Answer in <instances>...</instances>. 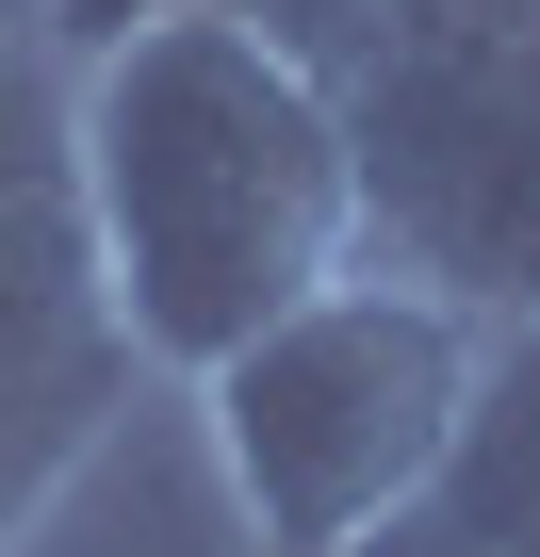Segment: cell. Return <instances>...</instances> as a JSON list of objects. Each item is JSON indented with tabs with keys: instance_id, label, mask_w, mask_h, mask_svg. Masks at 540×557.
<instances>
[{
	"instance_id": "cell-1",
	"label": "cell",
	"mask_w": 540,
	"mask_h": 557,
	"mask_svg": "<svg viewBox=\"0 0 540 557\" xmlns=\"http://www.w3.org/2000/svg\"><path fill=\"white\" fill-rule=\"evenodd\" d=\"M66 197L148 377H213L361 262L344 66L262 17H148L66 66Z\"/></svg>"
},
{
	"instance_id": "cell-5",
	"label": "cell",
	"mask_w": 540,
	"mask_h": 557,
	"mask_svg": "<svg viewBox=\"0 0 540 557\" xmlns=\"http://www.w3.org/2000/svg\"><path fill=\"white\" fill-rule=\"evenodd\" d=\"M262 34H296L312 66H361L377 34H459V17H540V0H246Z\"/></svg>"
},
{
	"instance_id": "cell-4",
	"label": "cell",
	"mask_w": 540,
	"mask_h": 557,
	"mask_svg": "<svg viewBox=\"0 0 540 557\" xmlns=\"http://www.w3.org/2000/svg\"><path fill=\"white\" fill-rule=\"evenodd\" d=\"M131 329L99 296V246H83V197L34 181L0 197V557H34V524L115 459L131 426Z\"/></svg>"
},
{
	"instance_id": "cell-2",
	"label": "cell",
	"mask_w": 540,
	"mask_h": 557,
	"mask_svg": "<svg viewBox=\"0 0 540 557\" xmlns=\"http://www.w3.org/2000/svg\"><path fill=\"white\" fill-rule=\"evenodd\" d=\"M475 377H491V329L459 296L393 262H344L328 296H296L262 345H229L197 377V443H213V492L262 557H361L393 541L459 426H475Z\"/></svg>"
},
{
	"instance_id": "cell-6",
	"label": "cell",
	"mask_w": 540,
	"mask_h": 557,
	"mask_svg": "<svg viewBox=\"0 0 540 557\" xmlns=\"http://www.w3.org/2000/svg\"><path fill=\"white\" fill-rule=\"evenodd\" d=\"M34 181H66V83L34 50H0V197H34Z\"/></svg>"
},
{
	"instance_id": "cell-8",
	"label": "cell",
	"mask_w": 540,
	"mask_h": 557,
	"mask_svg": "<svg viewBox=\"0 0 540 557\" xmlns=\"http://www.w3.org/2000/svg\"><path fill=\"white\" fill-rule=\"evenodd\" d=\"M246 557H262V541H246Z\"/></svg>"
},
{
	"instance_id": "cell-3",
	"label": "cell",
	"mask_w": 540,
	"mask_h": 557,
	"mask_svg": "<svg viewBox=\"0 0 540 557\" xmlns=\"http://www.w3.org/2000/svg\"><path fill=\"white\" fill-rule=\"evenodd\" d=\"M361 262L459 296L475 329H540V17L377 34L344 66Z\"/></svg>"
},
{
	"instance_id": "cell-7",
	"label": "cell",
	"mask_w": 540,
	"mask_h": 557,
	"mask_svg": "<svg viewBox=\"0 0 540 557\" xmlns=\"http://www.w3.org/2000/svg\"><path fill=\"white\" fill-rule=\"evenodd\" d=\"M229 17H246V0H229Z\"/></svg>"
}]
</instances>
